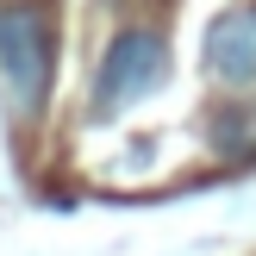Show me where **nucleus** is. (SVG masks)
<instances>
[{
  "label": "nucleus",
  "instance_id": "7ed1b4c3",
  "mask_svg": "<svg viewBox=\"0 0 256 256\" xmlns=\"http://www.w3.org/2000/svg\"><path fill=\"white\" fill-rule=\"evenodd\" d=\"M206 69L225 88H250L256 82V6H232L212 19L206 32Z\"/></svg>",
  "mask_w": 256,
  "mask_h": 256
},
{
  "label": "nucleus",
  "instance_id": "f03ea898",
  "mask_svg": "<svg viewBox=\"0 0 256 256\" xmlns=\"http://www.w3.org/2000/svg\"><path fill=\"white\" fill-rule=\"evenodd\" d=\"M169 75V44H162L150 25H132L106 44L100 56V75H94V112H119L132 100H150Z\"/></svg>",
  "mask_w": 256,
  "mask_h": 256
},
{
  "label": "nucleus",
  "instance_id": "f257e3e1",
  "mask_svg": "<svg viewBox=\"0 0 256 256\" xmlns=\"http://www.w3.org/2000/svg\"><path fill=\"white\" fill-rule=\"evenodd\" d=\"M56 75V32L38 6H0V82L19 112H44Z\"/></svg>",
  "mask_w": 256,
  "mask_h": 256
}]
</instances>
